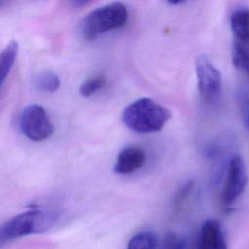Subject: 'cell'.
Listing matches in <instances>:
<instances>
[{
	"instance_id": "6",
	"label": "cell",
	"mask_w": 249,
	"mask_h": 249,
	"mask_svg": "<svg viewBox=\"0 0 249 249\" xmlns=\"http://www.w3.org/2000/svg\"><path fill=\"white\" fill-rule=\"evenodd\" d=\"M196 73L200 96L207 102L215 101L222 89V77L219 70L205 55H199L196 60Z\"/></svg>"
},
{
	"instance_id": "12",
	"label": "cell",
	"mask_w": 249,
	"mask_h": 249,
	"mask_svg": "<svg viewBox=\"0 0 249 249\" xmlns=\"http://www.w3.org/2000/svg\"><path fill=\"white\" fill-rule=\"evenodd\" d=\"M231 59L235 68L249 78V48L247 45L234 41L231 51Z\"/></svg>"
},
{
	"instance_id": "17",
	"label": "cell",
	"mask_w": 249,
	"mask_h": 249,
	"mask_svg": "<svg viewBox=\"0 0 249 249\" xmlns=\"http://www.w3.org/2000/svg\"><path fill=\"white\" fill-rule=\"evenodd\" d=\"M185 242L177 234L169 232L163 240V249H184Z\"/></svg>"
},
{
	"instance_id": "10",
	"label": "cell",
	"mask_w": 249,
	"mask_h": 249,
	"mask_svg": "<svg viewBox=\"0 0 249 249\" xmlns=\"http://www.w3.org/2000/svg\"><path fill=\"white\" fill-rule=\"evenodd\" d=\"M31 86L38 91L53 93L59 89L60 80L52 71H41L31 78Z\"/></svg>"
},
{
	"instance_id": "8",
	"label": "cell",
	"mask_w": 249,
	"mask_h": 249,
	"mask_svg": "<svg viewBox=\"0 0 249 249\" xmlns=\"http://www.w3.org/2000/svg\"><path fill=\"white\" fill-rule=\"evenodd\" d=\"M198 249H227L221 226L216 220H207L200 229Z\"/></svg>"
},
{
	"instance_id": "14",
	"label": "cell",
	"mask_w": 249,
	"mask_h": 249,
	"mask_svg": "<svg viewBox=\"0 0 249 249\" xmlns=\"http://www.w3.org/2000/svg\"><path fill=\"white\" fill-rule=\"evenodd\" d=\"M106 84L105 77L99 75L89 78L85 80L79 89V92L83 97H89L95 94L99 89H101Z\"/></svg>"
},
{
	"instance_id": "3",
	"label": "cell",
	"mask_w": 249,
	"mask_h": 249,
	"mask_svg": "<svg viewBox=\"0 0 249 249\" xmlns=\"http://www.w3.org/2000/svg\"><path fill=\"white\" fill-rule=\"evenodd\" d=\"M56 221V214L51 210L29 209L6 221L0 230L1 242H8L33 233L48 231Z\"/></svg>"
},
{
	"instance_id": "16",
	"label": "cell",
	"mask_w": 249,
	"mask_h": 249,
	"mask_svg": "<svg viewBox=\"0 0 249 249\" xmlns=\"http://www.w3.org/2000/svg\"><path fill=\"white\" fill-rule=\"evenodd\" d=\"M194 189V182L189 181L185 183L179 190L178 193L176 194L173 201V207L176 210H180L184 207L185 203L188 201L189 197L191 196V194Z\"/></svg>"
},
{
	"instance_id": "9",
	"label": "cell",
	"mask_w": 249,
	"mask_h": 249,
	"mask_svg": "<svg viewBox=\"0 0 249 249\" xmlns=\"http://www.w3.org/2000/svg\"><path fill=\"white\" fill-rule=\"evenodd\" d=\"M230 24L235 42L247 45L249 43V8L235 9L231 15Z\"/></svg>"
},
{
	"instance_id": "1",
	"label": "cell",
	"mask_w": 249,
	"mask_h": 249,
	"mask_svg": "<svg viewBox=\"0 0 249 249\" xmlns=\"http://www.w3.org/2000/svg\"><path fill=\"white\" fill-rule=\"evenodd\" d=\"M170 118L171 113L166 107L149 97L134 100L124 109L122 114L124 125L140 134L161 130Z\"/></svg>"
},
{
	"instance_id": "4",
	"label": "cell",
	"mask_w": 249,
	"mask_h": 249,
	"mask_svg": "<svg viewBox=\"0 0 249 249\" xmlns=\"http://www.w3.org/2000/svg\"><path fill=\"white\" fill-rule=\"evenodd\" d=\"M19 127L28 139L35 142L49 139L53 133V124L50 117L38 104H30L22 110Z\"/></svg>"
},
{
	"instance_id": "15",
	"label": "cell",
	"mask_w": 249,
	"mask_h": 249,
	"mask_svg": "<svg viewBox=\"0 0 249 249\" xmlns=\"http://www.w3.org/2000/svg\"><path fill=\"white\" fill-rule=\"evenodd\" d=\"M236 100L244 127L249 131V89L239 88L236 92Z\"/></svg>"
},
{
	"instance_id": "11",
	"label": "cell",
	"mask_w": 249,
	"mask_h": 249,
	"mask_svg": "<svg viewBox=\"0 0 249 249\" xmlns=\"http://www.w3.org/2000/svg\"><path fill=\"white\" fill-rule=\"evenodd\" d=\"M18 53V44L17 41H11L0 55V85L3 86L11 69L15 64Z\"/></svg>"
},
{
	"instance_id": "2",
	"label": "cell",
	"mask_w": 249,
	"mask_h": 249,
	"mask_svg": "<svg viewBox=\"0 0 249 249\" xmlns=\"http://www.w3.org/2000/svg\"><path fill=\"white\" fill-rule=\"evenodd\" d=\"M127 7L121 2H112L88 13L81 21L82 36L92 41L108 31L124 26L128 20Z\"/></svg>"
},
{
	"instance_id": "13",
	"label": "cell",
	"mask_w": 249,
	"mask_h": 249,
	"mask_svg": "<svg viewBox=\"0 0 249 249\" xmlns=\"http://www.w3.org/2000/svg\"><path fill=\"white\" fill-rule=\"evenodd\" d=\"M127 249H156V237L149 231L138 232L129 240Z\"/></svg>"
},
{
	"instance_id": "7",
	"label": "cell",
	"mask_w": 249,
	"mask_h": 249,
	"mask_svg": "<svg viewBox=\"0 0 249 249\" xmlns=\"http://www.w3.org/2000/svg\"><path fill=\"white\" fill-rule=\"evenodd\" d=\"M146 153L140 147L124 148L117 156L114 171L117 174L128 175L140 169L146 162Z\"/></svg>"
},
{
	"instance_id": "5",
	"label": "cell",
	"mask_w": 249,
	"mask_h": 249,
	"mask_svg": "<svg viewBox=\"0 0 249 249\" xmlns=\"http://www.w3.org/2000/svg\"><path fill=\"white\" fill-rule=\"evenodd\" d=\"M248 181L245 162L238 154L233 155L227 165L226 177L221 193L222 204L226 207L232 205L244 192Z\"/></svg>"
},
{
	"instance_id": "18",
	"label": "cell",
	"mask_w": 249,
	"mask_h": 249,
	"mask_svg": "<svg viewBox=\"0 0 249 249\" xmlns=\"http://www.w3.org/2000/svg\"><path fill=\"white\" fill-rule=\"evenodd\" d=\"M170 5H180V4H183L184 2L183 1H176V2H168Z\"/></svg>"
}]
</instances>
